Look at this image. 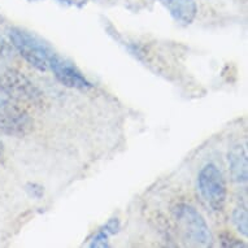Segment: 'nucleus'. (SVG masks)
Segmentation results:
<instances>
[{
	"label": "nucleus",
	"instance_id": "f257e3e1",
	"mask_svg": "<svg viewBox=\"0 0 248 248\" xmlns=\"http://www.w3.org/2000/svg\"><path fill=\"white\" fill-rule=\"evenodd\" d=\"M8 38L11 45L30 65L41 72L49 70V60L55 52L45 42L20 28L9 29Z\"/></svg>",
	"mask_w": 248,
	"mask_h": 248
},
{
	"label": "nucleus",
	"instance_id": "f03ea898",
	"mask_svg": "<svg viewBox=\"0 0 248 248\" xmlns=\"http://www.w3.org/2000/svg\"><path fill=\"white\" fill-rule=\"evenodd\" d=\"M198 188L205 203L216 212L225 208L228 199V185L222 171L216 164L209 163L198 174Z\"/></svg>",
	"mask_w": 248,
	"mask_h": 248
},
{
	"label": "nucleus",
	"instance_id": "7ed1b4c3",
	"mask_svg": "<svg viewBox=\"0 0 248 248\" xmlns=\"http://www.w3.org/2000/svg\"><path fill=\"white\" fill-rule=\"evenodd\" d=\"M175 218L185 238L194 246L211 247L213 236L204 217L190 204H178L174 209Z\"/></svg>",
	"mask_w": 248,
	"mask_h": 248
},
{
	"label": "nucleus",
	"instance_id": "20e7f679",
	"mask_svg": "<svg viewBox=\"0 0 248 248\" xmlns=\"http://www.w3.org/2000/svg\"><path fill=\"white\" fill-rule=\"evenodd\" d=\"M0 91L13 100L41 103L42 93L28 77L16 69H0Z\"/></svg>",
	"mask_w": 248,
	"mask_h": 248
},
{
	"label": "nucleus",
	"instance_id": "39448f33",
	"mask_svg": "<svg viewBox=\"0 0 248 248\" xmlns=\"http://www.w3.org/2000/svg\"><path fill=\"white\" fill-rule=\"evenodd\" d=\"M34 122L24 108L0 95V131L11 137H24L33 130Z\"/></svg>",
	"mask_w": 248,
	"mask_h": 248
},
{
	"label": "nucleus",
	"instance_id": "423d86ee",
	"mask_svg": "<svg viewBox=\"0 0 248 248\" xmlns=\"http://www.w3.org/2000/svg\"><path fill=\"white\" fill-rule=\"evenodd\" d=\"M49 70H52L53 76L57 81L66 87L72 89L86 90L91 89L93 85L87 81V78L82 74V72L74 65L73 62L65 60L57 53H53L49 60Z\"/></svg>",
	"mask_w": 248,
	"mask_h": 248
},
{
	"label": "nucleus",
	"instance_id": "0eeeda50",
	"mask_svg": "<svg viewBox=\"0 0 248 248\" xmlns=\"http://www.w3.org/2000/svg\"><path fill=\"white\" fill-rule=\"evenodd\" d=\"M170 16L181 25H191L198 16L195 0H160Z\"/></svg>",
	"mask_w": 248,
	"mask_h": 248
},
{
	"label": "nucleus",
	"instance_id": "6e6552de",
	"mask_svg": "<svg viewBox=\"0 0 248 248\" xmlns=\"http://www.w3.org/2000/svg\"><path fill=\"white\" fill-rule=\"evenodd\" d=\"M229 170L234 182L243 183L248 179L247 152L243 146H234L228 154Z\"/></svg>",
	"mask_w": 248,
	"mask_h": 248
},
{
	"label": "nucleus",
	"instance_id": "1a4fd4ad",
	"mask_svg": "<svg viewBox=\"0 0 248 248\" xmlns=\"http://www.w3.org/2000/svg\"><path fill=\"white\" fill-rule=\"evenodd\" d=\"M232 224L242 235H248V212L246 207H236L232 215Z\"/></svg>",
	"mask_w": 248,
	"mask_h": 248
},
{
	"label": "nucleus",
	"instance_id": "9d476101",
	"mask_svg": "<svg viewBox=\"0 0 248 248\" xmlns=\"http://www.w3.org/2000/svg\"><path fill=\"white\" fill-rule=\"evenodd\" d=\"M108 234H107L104 230H100V232L96 234V236H95L94 239H93V242L90 243V247H108L109 244H108Z\"/></svg>",
	"mask_w": 248,
	"mask_h": 248
},
{
	"label": "nucleus",
	"instance_id": "9b49d317",
	"mask_svg": "<svg viewBox=\"0 0 248 248\" xmlns=\"http://www.w3.org/2000/svg\"><path fill=\"white\" fill-rule=\"evenodd\" d=\"M221 244L224 247H247V244H244L243 242L232 238L230 234H224L221 235Z\"/></svg>",
	"mask_w": 248,
	"mask_h": 248
},
{
	"label": "nucleus",
	"instance_id": "f8f14e48",
	"mask_svg": "<svg viewBox=\"0 0 248 248\" xmlns=\"http://www.w3.org/2000/svg\"><path fill=\"white\" fill-rule=\"evenodd\" d=\"M26 190L30 194V196L37 198V199H41L42 195H43V187L37 185V183H28L26 185Z\"/></svg>",
	"mask_w": 248,
	"mask_h": 248
},
{
	"label": "nucleus",
	"instance_id": "ddd939ff",
	"mask_svg": "<svg viewBox=\"0 0 248 248\" xmlns=\"http://www.w3.org/2000/svg\"><path fill=\"white\" fill-rule=\"evenodd\" d=\"M103 230H104L108 235H110V234H116V232L120 230V222H118L117 218H112V220H109L107 222V225L104 226Z\"/></svg>",
	"mask_w": 248,
	"mask_h": 248
},
{
	"label": "nucleus",
	"instance_id": "4468645a",
	"mask_svg": "<svg viewBox=\"0 0 248 248\" xmlns=\"http://www.w3.org/2000/svg\"><path fill=\"white\" fill-rule=\"evenodd\" d=\"M9 52H11V49H9L8 42L5 41L4 37L0 35V57L8 56Z\"/></svg>",
	"mask_w": 248,
	"mask_h": 248
},
{
	"label": "nucleus",
	"instance_id": "2eb2a0df",
	"mask_svg": "<svg viewBox=\"0 0 248 248\" xmlns=\"http://www.w3.org/2000/svg\"><path fill=\"white\" fill-rule=\"evenodd\" d=\"M57 1H60L61 4H65V5H73L74 4V0H57Z\"/></svg>",
	"mask_w": 248,
	"mask_h": 248
},
{
	"label": "nucleus",
	"instance_id": "dca6fc26",
	"mask_svg": "<svg viewBox=\"0 0 248 248\" xmlns=\"http://www.w3.org/2000/svg\"><path fill=\"white\" fill-rule=\"evenodd\" d=\"M3 151H4V147H3V143H1V140H0V156L3 155Z\"/></svg>",
	"mask_w": 248,
	"mask_h": 248
},
{
	"label": "nucleus",
	"instance_id": "f3484780",
	"mask_svg": "<svg viewBox=\"0 0 248 248\" xmlns=\"http://www.w3.org/2000/svg\"><path fill=\"white\" fill-rule=\"evenodd\" d=\"M28 1H39V0H28Z\"/></svg>",
	"mask_w": 248,
	"mask_h": 248
},
{
	"label": "nucleus",
	"instance_id": "a211bd4d",
	"mask_svg": "<svg viewBox=\"0 0 248 248\" xmlns=\"http://www.w3.org/2000/svg\"><path fill=\"white\" fill-rule=\"evenodd\" d=\"M0 20H1V16H0Z\"/></svg>",
	"mask_w": 248,
	"mask_h": 248
}]
</instances>
